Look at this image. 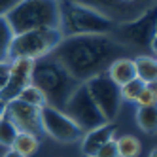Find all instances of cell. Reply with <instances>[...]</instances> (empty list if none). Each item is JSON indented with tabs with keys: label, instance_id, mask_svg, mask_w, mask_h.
I'll use <instances>...</instances> for the list:
<instances>
[{
	"label": "cell",
	"instance_id": "cell-19",
	"mask_svg": "<svg viewBox=\"0 0 157 157\" xmlns=\"http://www.w3.org/2000/svg\"><path fill=\"white\" fill-rule=\"evenodd\" d=\"M13 30L6 21V17H0V63H10V49H12Z\"/></svg>",
	"mask_w": 157,
	"mask_h": 157
},
{
	"label": "cell",
	"instance_id": "cell-6",
	"mask_svg": "<svg viewBox=\"0 0 157 157\" xmlns=\"http://www.w3.org/2000/svg\"><path fill=\"white\" fill-rule=\"evenodd\" d=\"M63 112L83 132L85 131H91L95 127H100V125H104V123H108L102 117V114H100V110L97 108L93 97L89 95L85 83H78V87L72 91V95L66 98V102L63 106Z\"/></svg>",
	"mask_w": 157,
	"mask_h": 157
},
{
	"label": "cell",
	"instance_id": "cell-22",
	"mask_svg": "<svg viewBox=\"0 0 157 157\" xmlns=\"http://www.w3.org/2000/svg\"><path fill=\"white\" fill-rule=\"evenodd\" d=\"M144 82H140L138 78H134V80L127 82L125 85L119 87V95H121V100H127V102H136V98L140 95V91L144 89Z\"/></svg>",
	"mask_w": 157,
	"mask_h": 157
},
{
	"label": "cell",
	"instance_id": "cell-24",
	"mask_svg": "<svg viewBox=\"0 0 157 157\" xmlns=\"http://www.w3.org/2000/svg\"><path fill=\"white\" fill-rule=\"evenodd\" d=\"M97 157H119L117 155V146H116V136L100 146V150L97 151Z\"/></svg>",
	"mask_w": 157,
	"mask_h": 157
},
{
	"label": "cell",
	"instance_id": "cell-18",
	"mask_svg": "<svg viewBox=\"0 0 157 157\" xmlns=\"http://www.w3.org/2000/svg\"><path fill=\"white\" fill-rule=\"evenodd\" d=\"M117 146V155L119 157H138L142 151V144L136 136L132 134H123V136L116 138Z\"/></svg>",
	"mask_w": 157,
	"mask_h": 157
},
{
	"label": "cell",
	"instance_id": "cell-7",
	"mask_svg": "<svg viewBox=\"0 0 157 157\" xmlns=\"http://www.w3.org/2000/svg\"><path fill=\"white\" fill-rule=\"evenodd\" d=\"M89 95L93 97L97 108L100 110V114H102V117L112 123L119 110H121V95H119V85H116L114 82L110 80V78L106 76V72L102 74H97L93 78H89L87 82H83Z\"/></svg>",
	"mask_w": 157,
	"mask_h": 157
},
{
	"label": "cell",
	"instance_id": "cell-23",
	"mask_svg": "<svg viewBox=\"0 0 157 157\" xmlns=\"http://www.w3.org/2000/svg\"><path fill=\"white\" fill-rule=\"evenodd\" d=\"M155 100H157L155 83H146L144 89L140 91V95H138V98H136V104L138 106H155Z\"/></svg>",
	"mask_w": 157,
	"mask_h": 157
},
{
	"label": "cell",
	"instance_id": "cell-4",
	"mask_svg": "<svg viewBox=\"0 0 157 157\" xmlns=\"http://www.w3.org/2000/svg\"><path fill=\"white\" fill-rule=\"evenodd\" d=\"M13 34L38 29H59L61 10L59 0H21L6 15Z\"/></svg>",
	"mask_w": 157,
	"mask_h": 157
},
{
	"label": "cell",
	"instance_id": "cell-14",
	"mask_svg": "<svg viewBox=\"0 0 157 157\" xmlns=\"http://www.w3.org/2000/svg\"><path fill=\"white\" fill-rule=\"evenodd\" d=\"M106 76L116 85H119V87L125 85L131 80H134L136 74H134V63H132V59H129V57H117V59H114L108 64V68H106Z\"/></svg>",
	"mask_w": 157,
	"mask_h": 157
},
{
	"label": "cell",
	"instance_id": "cell-28",
	"mask_svg": "<svg viewBox=\"0 0 157 157\" xmlns=\"http://www.w3.org/2000/svg\"><path fill=\"white\" fill-rule=\"evenodd\" d=\"M4 116H6V102L0 98V119H2Z\"/></svg>",
	"mask_w": 157,
	"mask_h": 157
},
{
	"label": "cell",
	"instance_id": "cell-30",
	"mask_svg": "<svg viewBox=\"0 0 157 157\" xmlns=\"http://www.w3.org/2000/svg\"><path fill=\"white\" fill-rule=\"evenodd\" d=\"M95 157H97V155H95Z\"/></svg>",
	"mask_w": 157,
	"mask_h": 157
},
{
	"label": "cell",
	"instance_id": "cell-26",
	"mask_svg": "<svg viewBox=\"0 0 157 157\" xmlns=\"http://www.w3.org/2000/svg\"><path fill=\"white\" fill-rule=\"evenodd\" d=\"M8 80V63H0V91L4 89Z\"/></svg>",
	"mask_w": 157,
	"mask_h": 157
},
{
	"label": "cell",
	"instance_id": "cell-15",
	"mask_svg": "<svg viewBox=\"0 0 157 157\" xmlns=\"http://www.w3.org/2000/svg\"><path fill=\"white\" fill-rule=\"evenodd\" d=\"M134 63V74L144 83H155L157 82V61L153 55L142 53L132 59Z\"/></svg>",
	"mask_w": 157,
	"mask_h": 157
},
{
	"label": "cell",
	"instance_id": "cell-11",
	"mask_svg": "<svg viewBox=\"0 0 157 157\" xmlns=\"http://www.w3.org/2000/svg\"><path fill=\"white\" fill-rule=\"evenodd\" d=\"M32 66H34V61L30 59H12L8 63V80H6L4 89L0 91V98L4 102L17 98L21 89L30 83Z\"/></svg>",
	"mask_w": 157,
	"mask_h": 157
},
{
	"label": "cell",
	"instance_id": "cell-9",
	"mask_svg": "<svg viewBox=\"0 0 157 157\" xmlns=\"http://www.w3.org/2000/svg\"><path fill=\"white\" fill-rule=\"evenodd\" d=\"M110 17L116 25L131 23L155 8V0H78Z\"/></svg>",
	"mask_w": 157,
	"mask_h": 157
},
{
	"label": "cell",
	"instance_id": "cell-12",
	"mask_svg": "<svg viewBox=\"0 0 157 157\" xmlns=\"http://www.w3.org/2000/svg\"><path fill=\"white\" fill-rule=\"evenodd\" d=\"M6 117L13 121V125L21 132H32L40 136V108L21 102L19 98H13L6 102Z\"/></svg>",
	"mask_w": 157,
	"mask_h": 157
},
{
	"label": "cell",
	"instance_id": "cell-27",
	"mask_svg": "<svg viewBox=\"0 0 157 157\" xmlns=\"http://www.w3.org/2000/svg\"><path fill=\"white\" fill-rule=\"evenodd\" d=\"M2 157H23V155L17 153V151H15V150H12V148H8V151H6Z\"/></svg>",
	"mask_w": 157,
	"mask_h": 157
},
{
	"label": "cell",
	"instance_id": "cell-3",
	"mask_svg": "<svg viewBox=\"0 0 157 157\" xmlns=\"http://www.w3.org/2000/svg\"><path fill=\"white\" fill-rule=\"evenodd\" d=\"M30 83H34L44 93L46 102L49 106L59 108V110H63L66 98L78 87V82L66 72V68L53 55H48V57L34 61Z\"/></svg>",
	"mask_w": 157,
	"mask_h": 157
},
{
	"label": "cell",
	"instance_id": "cell-21",
	"mask_svg": "<svg viewBox=\"0 0 157 157\" xmlns=\"http://www.w3.org/2000/svg\"><path fill=\"white\" fill-rule=\"evenodd\" d=\"M19 129L13 125V121L10 117H2L0 119V146H4V148H12V144L17 136Z\"/></svg>",
	"mask_w": 157,
	"mask_h": 157
},
{
	"label": "cell",
	"instance_id": "cell-25",
	"mask_svg": "<svg viewBox=\"0 0 157 157\" xmlns=\"http://www.w3.org/2000/svg\"><path fill=\"white\" fill-rule=\"evenodd\" d=\"M21 0H0V17H6Z\"/></svg>",
	"mask_w": 157,
	"mask_h": 157
},
{
	"label": "cell",
	"instance_id": "cell-10",
	"mask_svg": "<svg viewBox=\"0 0 157 157\" xmlns=\"http://www.w3.org/2000/svg\"><path fill=\"white\" fill-rule=\"evenodd\" d=\"M117 42L125 38L127 42L134 46H150L151 51H155V8L140 15L138 19L131 21V23L117 25L116 30L112 32Z\"/></svg>",
	"mask_w": 157,
	"mask_h": 157
},
{
	"label": "cell",
	"instance_id": "cell-8",
	"mask_svg": "<svg viewBox=\"0 0 157 157\" xmlns=\"http://www.w3.org/2000/svg\"><path fill=\"white\" fill-rule=\"evenodd\" d=\"M40 129L49 138L57 140L61 144L80 142L83 136V131L64 114L63 110L53 108L49 104L40 108Z\"/></svg>",
	"mask_w": 157,
	"mask_h": 157
},
{
	"label": "cell",
	"instance_id": "cell-29",
	"mask_svg": "<svg viewBox=\"0 0 157 157\" xmlns=\"http://www.w3.org/2000/svg\"><path fill=\"white\" fill-rule=\"evenodd\" d=\"M150 157H157V151H155V150H153V151H151V153H150Z\"/></svg>",
	"mask_w": 157,
	"mask_h": 157
},
{
	"label": "cell",
	"instance_id": "cell-5",
	"mask_svg": "<svg viewBox=\"0 0 157 157\" xmlns=\"http://www.w3.org/2000/svg\"><path fill=\"white\" fill-rule=\"evenodd\" d=\"M63 34L59 29H38L15 34L10 49V61L12 59H30L38 61L48 57L55 51V48L63 42Z\"/></svg>",
	"mask_w": 157,
	"mask_h": 157
},
{
	"label": "cell",
	"instance_id": "cell-17",
	"mask_svg": "<svg viewBox=\"0 0 157 157\" xmlns=\"http://www.w3.org/2000/svg\"><path fill=\"white\" fill-rule=\"evenodd\" d=\"M136 125L144 132H155L157 127V110L155 106H138L136 110Z\"/></svg>",
	"mask_w": 157,
	"mask_h": 157
},
{
	"label": "cell",
	"instance_id": "cell-20",
	"mask_svg": "<svg viewBox=\"0 0 157 157\" xmlns=\"http://www.w3.org/2000/svg\"><path fill=\"white\" fill-rule=\"evenodd\" d=\"M17 98L21 100V102H25V104H30V106H34V108H42V106H46V97H44V93L40 91V89L34 85V83H29L25 85L23 89L19 91Z\"/></svg>",
	"mask_w": 157,
	"mask_h": 157
},
{
	"label": "cell",
	"instance_id": "cell-1",
	"mask_svg": "<svg viewBox=\"0 0 157 157\" xmlns=\"http://www.w3.org/2000/svg\"><path fill=\"white\" fill-rule=\"evenodd\" d=\"M121 44L112 36H70L63 38L51 53L78 83L106 72L108 64L121 57Z\"/></svg>",
	"mask_w": 157,
	"mask_h": 157
},
{
	"label": "cell",
	"instance_id": "cell-13",
	"mask_svg": "<svg viewBox=\"0 0 157 157\" xmlns=\"http://www.w3.org/2000/svg\"><path fill=\"white\" fill-rule=\"evenodd\" d=\"M116 136V127L112 123H104L100 127H95L91 131H85L82 136V151L85 157H95L97 151L100 150V146L108 142L110 138Z\"/></svg>",
	"mask_w": 157,
	"mask_h": 157
},
{
	"label": "cell",
	"instance_id": "cell-16",
	"mask_svg": "<svg viewBox=\"0 0 157 157\" xmlns=\"http://www.w3.org/2000/svg\"><path fill=\"white\" fill-rule=\"evenodd\" d=\"M40 148V136H36V134L32 132H17V136L12 144V150H15L17 153H21L23 157H30L34 155Z\"/></svg>",
	"mask_w": 157,
	"mask_h": 157
},
{
	"label": "cell",
	"instance_id": "cell-2",
	"mask_svg": "<svg viewBox=\"0 0 157 157\" xmlns=\"http://www.w3.org/2000/svg\"><path fill=\"white\" fill-rule=\"evenodd\" d=\"M61 25L64 38L70 36H106L116 30V23L98 10L82 4L78 0H59Z\"/></svg>",
	"mask_w": 157,
	"mask_h": 157
}]
</instances>
